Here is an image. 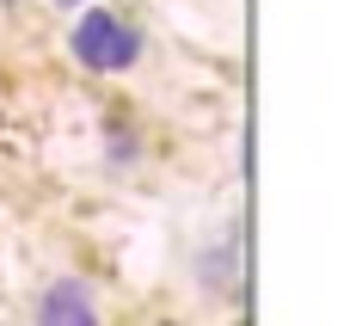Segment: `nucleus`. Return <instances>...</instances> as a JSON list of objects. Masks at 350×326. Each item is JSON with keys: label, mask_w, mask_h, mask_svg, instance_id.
I'll list each match as a JSON object with an SVG mask.
<instances>
[{"label": "nucleus", "mask_w": 350, "mask_h": 326, "mask_svg": "<svg viewBox=\"0 0 350 326\" xmlns=\"http://www.w3.org/2000/svg\"><path fill=\"white\" fill-rule=\"evenodd\" d=\"M74 55H80V68H92V74H123V68H135V55H142V31H135L129 18H117V12H86V18L74 25Z\"/></svg>", "instance_id": "1"}, {"label": "nucleus", "mask_w": 350, "mask_h": 326, "mask_svg": "<svg viewBox=\"0 0 350 326\" xmlns=\"http://www.w3.org/2000/svg\"><path fill=\"white\" fill-rule=\"evenodd\" d=\"M37 326H98V302H92V290H86L80 277L49 284L43 302H37Z\"/></svg>", "instance_id": "2"}, {"label": "nucleus", "mask_w": 350, "mask_h": 326, "mask_svg": "<svg viewBox=\"0 0 350 326\" xmlns=\"http://www.w3.org/2000/svg\"><path fill=\"white\" fill-rule=\"evenodd\" d=\"M62 6H74V0H62Z\"/></svg>", "instance_id": "3"}]
</instances>
